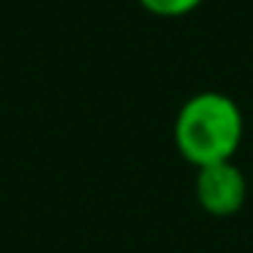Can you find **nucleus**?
I'll return each instance as SVG.
<instances>
[{"label":"nucleus","mask_w":253,"mask_h":253,"mask_svg":"<svg viewBox=\"0 0 253 253\" xmlns=\"http://www.w3.org/2000/svg\"><path fill=\"white\" fill-rule=\"evenodd\" d=\"M248 199V180L231 161L202 166L196 174V202L207 215L229 218L242 210Z\"/></svg>","instance_id":"obj_2"},{"label":"nucleus","mask_w":253,"mask_h":253,"mask_svg":"<svg viewBox=\"0 0 253 253\" xmlns=\"http://www.w3.org/2000/svg\"><path fill=\"white\" fill-rule=\"evenodd\" d=\"M242 142V112L223 93H199L174 120V144L196 169L231 161Z\"/></svg>","instance_id":"obj_1"},{"label":"nucleus","mask_w":253,"mask_h":253,"mask_svg":"<svg viewBox=\"0 0 253 253\" xmlns=\"http://www.w3.org/2000/svg\"><path fill=\"white\" fill-rule=\"evenodd\" d=\"M139 3L155 17H182L202 6V0H139Z\"/></svg>","instance_id":"obj_3"}]
</instances>
